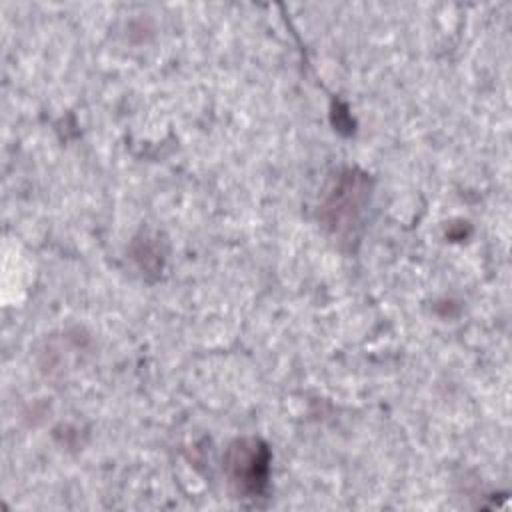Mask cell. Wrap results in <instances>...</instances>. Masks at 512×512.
Wrapping results in <instances>:
<instances>
[{"instance_id": "6da1fadb", "label": "cell", "mask_w": 512, "mask_h": 512, "mask_svg": "<svg viewBox=\"0 0 512 512\" xmlns=\"http://www.w3.org/2000/svg\"><path fill=\"white\" fill-rule=\"evenodd\" d=\"M228 472L230 482L238 484V490L258 492V484L266 478V452L256 442H238L236 448H232Z\"/></svg>"}]
</instances>
